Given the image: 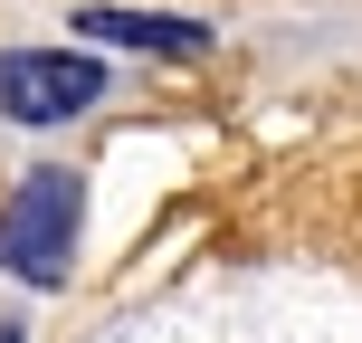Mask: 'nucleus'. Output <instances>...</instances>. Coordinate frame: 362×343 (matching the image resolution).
Returning a JSON list of instances; mask_svg holds the SVG:
<instances>
[{
    "label": "nucleus",
    "instance_id": "3",
    "mask_svg": "<svg viewBox=\"0 0 362 343\" xmlns=\"http://www.w3.org/2000/svg\"><path fill=\"white\" fill-rule=\"evenodd\" d=\"M86 38H115V48H153V57H200L210 29L200 19H163V10H76Z\"/></svg>",
    "mask_w": 362,
    "mask_h": 343
},
{
    "label": "nucleus",
    "instance_id": "2",
    "mask_svg": "<svg viewBox=\"0 0 362 343\" xmlns=\"http://www.w3.org/2000/svg\"><path fill=\"white\" fill-rule=\"evenodd\" d=\"M95 95H105V67H95V57H67V48L0 57V115H10V124H67Z\"/></svg>",
    "mask_w": 362,
    "mask_h": 343
},
{
    "label": "nucleus",
    "instance_id": "1",
    "mask_svg": "<svg viewBox=\"0 0 362 343\" xmlns=\"http://www.w3.org/2000/svg\"><path fill=\"white\" fill-rule=\"evenodd\" d=\"M76 210H86V191H76V172H29L19 181V200L0 210V267L29 277V286H67L76 267Z\"/></svg>",
    "mask_w": 362,
    "mask_h": 343
}]
</instances>
